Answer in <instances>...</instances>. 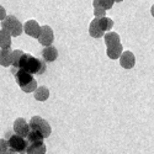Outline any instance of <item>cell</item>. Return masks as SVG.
<instances>
[{"label": "cell", "mask_w": 154, "mask_h": 154, "mask_svg": "<svg viewBox=\"0 0 154 154\" xmlns=\"http://www.w3.org/2000/svg\"><path fill=\"white\" fill-rule=\"evenodd\" d=\"M19 69H22L30 74H43L46 72V63L29 53H23L17 63Z\"/></svg>", "instance_id": "1"}, {"label": "cell", "mask_w": 154, "mask_h": 154, "mask_svg": "<svg viewBox=\"0 0 154 154\" xmlns=\"http://www.w3.org/2000/svg\"><path fill=\"white\" fill-rule=\"evenodd\" d=\"M2 30L6 31L11 37H19L23 31V25L15 16H6L2 21Z\"/></svg>", "instance_id": "2"}, {"label": "cell", "mask_w": 154, "mask_h": 154, "mask_svg": "<svg viewBox=\"0 0 154 154\" xmlns=\"http://www.w3.org/2000/svg\"><path fill=\"white\" fill-rule=\"evenodd\" d=\"M6 143H8L9 150L17 154H26V149L29 146L26 138L14 133V134H10V137L6 139Z\"/></svg>", "instance_id": "3"}, {"label": "cell", "mask_w": 154, "mask_h": 154, "mask_svg": "<svg viewBox=\"0 0 154 154\" xmlns=\"http://www.w3.org/2000/svg\"><path fill=\"white\" fill-rule=\"evenodd\" d=\"M29 126H30V130H33V131L38 132L43 138L49 137L51 136V132H52V128H51L49 123L46 120H43L42 117H40V116L31 117Z\"/></svg>", "instance_id": "4"}, {"label": "cell", "mask_w": 154, "mask_h": 154, "mask_svg": "<svg viewBox=\"0 0 154 154\" xmlns=\"http://www.w3.org/2000/svg\"><path fill=\"white\" fill-rule=\"evenodd\" d=\"M38 42H40L42 46L47 47V46H52L53 40H54V33L53 30L51 29L48 25H45V26H41V31L40 35L37 37Z\"/></svg>", "instance_id": "5"}, {"label": "cell", "mask_w": 154, "mask_h": 154, "mask_svg": "<svg viewBox=\"0 0 154 154\" xmlns=\"http://www.w3.org/2000/svg\"><path fill=\"white\" fill-rule=\"evenodd\" d=\"M11 72H12V74H14L15 80H16V83H17V85H19L20 88L26 86L27 84H30V83L33 80L32 74L25 72V70H22V69H19V68H14V67H12V68H11Z\"/></svg>", "instance_id": "6"}, {"label": "cell", "mask_w": 154, "mask_h": 154, "mask_svg": "<svg viewBox=\"0 0 154 154\" xmlns=\"http://www.w3.org/2000/svg\"><path fill=\"white\" fill-rule=\"evenodd\" d=\"M14 132L17 136H21L23 138H26V136L30 132V126L26 122V120L21 119V117L20 119H16L15 122H14Z\"/></svg>", "instance_id": "7"}, {"label": "cell", "mask_w": 154, "mask_h": 154, "mask_svg": "<svg viewBox=\"0 0 154 154\" xmlns=\"http://www.w3.org/2000/svg\"><path fill=\"white\" fill-rule=\"evenodd\" d=\"M40 31H41V26L35 20H29L23 25V32L26 33L27 36H30V37L37 38L38 35H40Z\"/></svg>", "instance_id": "8"}, {"label": "cell", "mask_w": 154, "mask_h": 154, "mask_svg": "<svg viewBox=\"0 0 154 154\" xmlns=\"http://www.w3.org/2000/svg\"><path fill=\"white\" fill-rule=\"evenodd\" d=\"M120 64L121 67L125 68V69H131L134 67L136 64V57L132 52L130 51H126V52H122V54L120 56Z\"/></svg>", "instance_id": "9"}, {"label": "cell", "mask_w": 154, "mask_h": 154, "mask_svg": "<svg viewBox=\"0 0 154 154\" xmlns=\"http://www.w3.org/2000/svg\"><path fill=\"white\" fill-rule=\"evenodd\" d=\"M42 57L45 62H54L58 57V51L54 46H47L42 51Z\"/></svg>", "instance_id": "10"}, {"label": "cell", "mask_w": 154, "mask_h": 154, "mask_svg": "<svg viewBox=\"0 0 154 154\" xmlns=\"http://www.w3.org/2000/svg\"><path fill=\"white\" fill-rule=\"evenodd\" d=\"M26 154H46V144L43 142L29 143Z\"/></svg>", "instance_id": "11"}, {"label": "cell", "mask_w": 154, "mask_h": 154, "mask_svg": "<svg viewBox=\"0 0 154 154\" xmlns=\"http://www.w3.org/2000/svg\"><path fill=\"white\" fill-rule=\"evenodd\" d=\"M104 31H102L99 26V22H97V19L95 17L90 25H89V35H90L93 38H101L102 36H104Z\"/></svg>", "instance_id": "12"}, {"label": "cell", "mask_w": 154, "mask_h": 154, "mask_svg": "<svg viewBox=\"0 0 154 154\" xmlns=\"http://www.w3.org/2000/svg\"><path fill=\"white\" fill-rule=\"evenodd\" d=\"M11 62H12V51L10 48L0 49V66L10 67Z\"/></svg>", "instance_id": "13"}, {"label": "cell", "mask_w": 154, "mask_h": 154, "mask_svg": "<svg viewBox=\"0 0 154 154\" xmlns=\"http://www.w3.org/2000/svg\"><path fill=\"white\" fill-rule=\"evenodd\" d=\"M104 40H105V45L106 47H113V46H117L120 45V36L116 32H107L104 36Z\"/></svg>", "instance_id": "14"}, {"label": "cell", "mask_w": 154, "mask_h": 154, "mask_svg": "<svg viewBox=\"0 0 154 154\" xmlns=\"http://www.w3.org/2000/svg\"><path fill=\"white\" fill-rule=\"evenodd\" d=\"M35 93V99L37 101H46L49 97V90L46 86H37Z\"/></svg>", "instance_id": "15"}, {"label": "cell", "mask_w": 154, "mask_h": 154, "mask_svg": "<svg viewBox=\"0 0 154 154\" xmlns=\"http://www.w3.org/2000/svg\"><path fill=\"white\" fill-rule=\"evenodd\" d=\"M122 45L120 43V45H117V46H113V47H109L107 49H106V54H107V57L109 58H111V59H119L120 58V56L122 54Z\"/></svg>", "instance_id": "16"}, {"label": "cell", "mask_w": 154, "mask_h": 154, "mask_svg": "<svg viewBox=\"0 0 154 154\" xmlns=\"http://www.w3.org/2000/svg\"><path fill=\"white\" fill-rule=\"evenodd\" d=\"M0 48L2 49L11 48V36L4 30H0Z\"/></svg>", "instance_id": "17"}, {"label": "cell", "mask_w": 154, "mask_h": 154, "mask_svg": "<svg viewBox=\"0 0 154 154\" xmlns=\"http://www.w3.org/2000/svg\"><path fill=\"white\" fill-rule=\"evenodd\" d=\"M113 4H115L113 0H94V2H93L94 9H102L105 11L111 9L113 6Z\"/></svg>", "instance_id": "18"}, {"label": "cell", "mask_w": 154, "mask_h": 154, "mask_svg": "<svg viewBox=\"0 0 154 154\" xmlns=\"http://www.w3.org/2000/svg\"><path fill=\"white\" fill-rule=\"evenodd\" d=\"M97 22H99V26H100V29H101L102 31H104V32L110 31V30L112 29V26H113V21H112L111 19L106 17V16L97 19Z\"/></svg>", "instance_id": "19"}, {"label": "cell", "mask_w": 154, "mask_h": 154, "mask_svg": "<svg viewBox=\"0 0 154 154\" xmlns=\"http://www.w3.org/2000/svg\"><path fill=\"white\" fill-rule=\"evenodd\" d=\"M43 137L38 133V132H36V131H33V130H30V132H29V134L26 136V140H27V143H37V142H43Z\"/></svg>", "instance_id": "20"}, {"label": "cell", "mask_w": 154, "mask_h": 154, "mask_svg": "<svg viewBox=\"0 0 154 154\" xmlns=\"http://www.w3.org/2000/svg\"><path fill=\"white\" fill-rule=\"evenodd\" d=\"M22 54H23V52H22V51H20V49L12 51V62H11V66L14 67V68L17 67V63H19V60H20V58H21Z\"/></svg>", "instance_id": "21"}, {"label": "cell", "mask_w": 154, "mask_h": 154, "mask_svg": "<svg viewBox=\"0 0 154 154\" xmlns=\"http://www.w3.org/2000/svg\"><path fill=\"white\" fill-rule=\"evenodd\" d=\"M36 88H37V82L33 79L30 84H27L26 86H23V88H21V90L23 91V93H33L35 90H36Z\"/></svg>", "instance_id": "22"}, {"label": "cell", "mask_w": 154, "mask_h": 154, "mask_svg": "<svg viewBox=\"0 0 154 154\" xmlns=\"http://www.w3.org/2000/svg\"><path fill=\"white\" fill-rule=\"evenodd\" d=\"M8 150H9V148H8L6 139L2 138V139H0V154H5Z\"/></svg>", "instance_id": "23"}, {"label": "cell", "mask_w": 154, "mask_h": 154, "mask_svg": "<svg viewBox=\"0 0 154 154\" xmlns=\"http://www.w3.org/2000/svg\"><path fill=\"white\" fill-rule=\"evenodd\" d=\"M94 15H95L96 19L104 17V16H106V11L102 10V9H94Z\"/></svg>", "instance_id": "24"}, {"label": "cell", "mask_w": 154, "mask_h": 154, "mask_svg": "<svg viewBox=\"0 0 154 154\" xmlns=\"http://www.w3.org/2000/svg\"><path fill=\"white\" fill-rule=\"evenodd\" d=\"M6 16H8V15H6V10H5L2 5H0V21H3Z\"/></svg>", "instance_id": "25"}, {"label": "cell", "mask_w": 154, "mask_h": 154, "mask_svg": "<svg viewBox=\"0 0 154 154\" xmlns=\"http://www.w3.org/2000/svg\"><path fill=\"white\" fill-rule=\"evenodd\" d=\"M150 14H152V16H154V5H152V8H150Z\"/></svg>", "instance_id": "26"}, {"label": "cell", "mask_w": 154, "mask_h": 154, "mask_svg": "<svg viewBox=\"0 0 154 154\" xmlns=\"http://www.w3.org/2000/svg\"><path fill=\"white\" fill-rule=\"evenodd\" d=\"M5 154H17V153H14V152H11V150H8Z\"/></svg>", "instance_id": "27"}, {"label": "cell", "mask_w": 154, "mask_h": 154, "mask_svg": "<svg viewBox=\"0 0 154 154\" xmlns=\"http://www.w3.org/2000/svg\"><path fill=\"white\" fill-rule=\"evenodd\" d=\"M115 3H121V2H123V0H113Z\"/></svg>", "instance_id": "28"}]
</instances>
